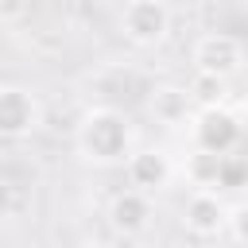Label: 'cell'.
Returning a JSON list of instances; mask_svg holds the SVG:
<instances>
[{
  "label": "cell",
  "instance_id": "6da1fadb",
  "mask_svg": "<svg viewBox=\"0 0 248 248\" xmlns=\"http://www.w3.org/2000/svg\"><path fill=\"white\" fill-rule=\"evenodd\" d=\"M74 140H78V155L93 167H124L128 155L136 151V128L112 105H97L81 112Z\"/></svg>",
  "mask_w": 248,
  "mask_h": 248
},
{
  "label": "cell",
  "instance_id": "7a4b0ae2",
  "mask_svg": "<svg viewBox=\"0 0 248 248\" xmlns=\"http://www.w3.org/2000/svg\"><path fill=\"white\" fill-rule=\"evenodd\" d=\"M120 31L132 46H159L170 31L167 0H128L120 12Z\"/></svg>",
  "mask_w": 248,
  "mask_h": 248
},
{
  "label": "cell",
  "instance_id": "3957f363",
  "mask_svg": "<svg viewBox=\"0 0 248 248\" xmlns=\"http://www.w3.org/2000/svg\"><path fill=\"white\" fill-rule=\"evenodd\" d=\"M43 124V105L27 85H0V140H23Z\"/></svg>",
  "mask_w": 248,
  "mask_h": 248
},
{
  "label": "cell",
  "instance_id": "277c9868",
  "mask_svg": "<svg viewBox=\"0 0 248 248\" xmlns=\"http://www.w3.org/2000/svg\"><path fill=\"white\" fill-rule=\"evenodd\" d=\"M190 136H194V147H209V151L229 155L240 140V120L225 105H202L190 120Z\"/></svg>",
  "mask_w": 248,
  "mask_h": 248
},
{
  "label": "cell",
  "instance_id": "5b68a950",
  "mask_svg": "<svg viewBox=\"0 0 248 248\" xmlns=\"http://www.w3.org/2000/svg\"><path fill=\"white\" fill-rule=\"evenodd\" d=\"M240 66H244V46H240L236 35L213 31V35H202L194 43V70L217 74V78H232Z\"/></svg>",
  "mask_w": 248,
  "mask_h": 248
},
{
  "label": "cell",
  "instance_id": "8992f818",
  "mask_svg": "<svg viewBox=\"0 0 248 248\" xmlns=\"http://www.w3.org/2000/svg\"><path fill=\"white\" fill-rule=\"evenodd\" d=\"M225 221H229V205L213 194V190H194L182 205V229L198 240H213L225 232Z\"/></svg>",
  "mask_w": 248,
  "mask_h": 248
},
{
  "label": "cell",
  "instance_id": "52a82bcc",
  "mask_svg": "<svg viewBox=\"0 0 248 248\" xmlns=\"http://www.w3.org/2000/svg\"><path fill=\"white\" fill-rule=\"evenodd\" d=\"M151 217H155L151 194H147V190H136V186H132V190L112 194L108 213H105L108 229H112V232H120V236H140V232L151 225Z\"/></svg>",
  "mask_w": 248,
  "mask_h": 248
},
{
  "label": "cell",
  "instance_id": "ba28073f",
  "mask_svg": "<svg viewBox=\"0 0 248 248\" xmlns=\"http://www.w3.org/2000/svg\"><path fill=\"white\" fill-rule=\"evenodd\" d=\"M147 112L163 128H186L194 120V93H190V85H170V81L155 85L151 97H147Z\"/></svg>",
  "mask_w": 248,
  "mask_h": 248
},
{
  "label": "cell",
  "instance_id": "9c48e42d",
  "mask_svg": "<svg viewBox=\"0 0 248 248\" xmlns=\"http://www.w3.org/2000/svg\"><path fill=\"white\" fill-rule=\"evenodd\" d=\"M124 170H128V182L136 186V190H159V186H167L170 182V155L167 151H159V147H143V151H132L128 155V163H124Z\"/></svg>",
  "mask_w": 248,
  "mask_h": 248
},
{
  "label": "cell",
  "instance_id": "30bf717a",
  "mask_svg": "<svg viewBox=\"0 0 248 248\" xmlns=\"http://www.w3.org/2000/svg\"><path fill=\"white\" fill-rule=\"evenodd\" d=\"M186 182L194 190H213L221 182V170H225V155L221 151H209V147H194L186 155Z\"/></svg>",
  "mask_w": 248,
  "mask_h": 248
},
{
  "label": "cell",
  "instance_id": "8fae6325",
  "mask_svg": "<svg viewBox=\"0 0 248 248\" xmlns=\"http://www.w3.org/2000/svg\"><path fill=\"white\" fill-rule=\"evenodd\" d=\"M225 81L229 78H217V74H194V81H190V93H194V101L198 105H225Z\"/></svg>",
  "mask_w": 248,
  "mask_h": 248
},
{
  "label": "cell",
  "instance_id": "7c38bea8",
  "mask_svg": "<svg viewBox=\"0 0 248 248\" xmlns=\"http://www.w3.org/2000/svg\"><path fill=\"white\" fill-rule=\"evenodd\" d=\"M225 232L240 244H248V202H236L229 205V221H225Z\"/></svg>",
  "mask_w": 248,
  "mask_h": 248
},
{
  "label": "cell",
  "instance_id": "4fadbf2b",
  "mask_svg": "<svg viewBox=\"0 0 248 248\" xmlns=\"http://www.w3.org/2000/svg\"><path fill=\"white\" fill-rule=\"evenodd\" d=\"M12 209H16V190L0 178V221H4V217H12Z\"/></svg>",
  "mask_w": 248,
  "mask_h": 248
},
{
  "label": "cell",
  "instance_id": "5bb4252c",
  "mask_svg": "<svg viewBox=\"0 0 248 248\" xmlns=\"http://www.w3.org/2000/svg\"><path fill=\"white\" fill-rule=\"evenodd\" d=\"M23 12V0H0V19H16Z\"/></svg>",
  "mask_w": 248,
  "mask_h": 248
}]
</instances>
